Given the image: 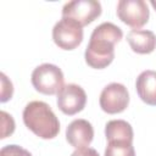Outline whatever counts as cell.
<instances>
[{
    "mask_svg": "<svg viewBox=\"0 0 156 156\" xmlns=\"http://www.w3.org/2000/svg\"><path fill=\"white\" fill-rule=\"evenodd\" d=\"M0 156H32V154L28 150L12 144V145L4 146L0 150Z\"/></svg>",
    "mask_w": 156,
    "mask_h": 156,
    "instance_id": "obj_15",
    "label": "cell"
},
{
    "mask_svg": "<svg viewBox=\"0 0 156 156\" xmlns=\"http://www.w3.org/2000/svg\"><path fill=\"white\" fill-rule=\"evenodd\" d=\"M105 135L107 141H128L133 143V128L123 119H112L106 123Z\"/></svg>",
    "mask_w": 156,
    "mask_h": 156,
    "instance_id": "obj_12",
    "label": "cell"
},
{
    "mask_svg": "<svg viewBox=\"0 0 156 156\" xmlns=\"http://www.w3.org/2000/svg\"><path fill=\"white\" fill-rule=\"evenodd\" d=\"M1 123H2V133L1 139H5L7 135H11L15 130V121L11 115L5 111H1Z\"/></svg>",
    "mask_w": 156,
    "mask_h": 156,
    "instance_id": "obj_14",
    "label": "cell"
},
{
    "mask_svg": "<svg viewBox=\"0 0 156 156\" xmlns=\"http://www.w3.org/2000/svg\"><path fill=\"white\" fill-rule=\"evenodd\" d=\"M139 98L150 106H156V71L146 69L141 72L135 82Z\"/></svg>",
    "mask_w": 156,
    "mask_h": 156,
    "instance_id": "obj_11",
    "label": "cell"
},
{
    "mask_svg": "<svg viewBox=\"0 0 156 156\" xmlns=\"http://www.w3.org/2000/svg\"><path fill=\"white\" fill-rule=\"evenodd\" d=\"M105 156H135L134 146L128 141H108Z\"/></svg>",
    "mask_w": 156,
    "mask_h": 156,
    "instance_id": "obj_13",
    "label": "cell"
},
{
    "mask_svg": "<svg viewBox=\"0 0 156 156\" xmlns=\"http://www.w3.org/2000/svg\"><path fill=\"white\" fill-rule=\"evenodd\" d=\"M99 104L102 111L110 115L123 112L129 104V94L127 88L121 83L107 84L99 99Z\"/></svg>",
    "mask_w": 156,
    "mask_h": 156,
    "instance_id": "obj_7",
    "label": "cell"
},
{
    "mask_svg": "<svg viewBox=\"0 0 156 156\" xmlns=\"http://www.w3.org/2000/svg\"><path fill=\"white\" fill-rule=\"evenodd\" d=\"M87 104V94L78 84H66L57 93V106L65 115L72 116L80 112Z\"/></svg>",
    "mask_w": 156,
    "mask_h": 156,
    "instance_id": "obj_8",
    "label": "cell"
},
{
    "mask_svg": "<svg viewBox=\"0 0 156 156\" xmlns=\"http://www.w3.org/2000/svg\"><path fill=\"white\" fill-rule=\"evenodd\" d=\"M130 49L136 54H151L156 48V35L151 30L132 29L127 34Z\"/></svg>",
    "mask_w": 156,
    "mask_h": 156,
    "instance_id": "obj_10",
    "label": "cell"
},
{
    "mask_svg": "<svg viewBox=\"0 0 156 156\" xmlns=\"http://www.w3.org/2000/svg\"><path fill=\"white\" fill-rule=\"evenodd\" d=\"M122 37V29L111 22H104L98 26L90 35L84 54L88 66L96 69L107 67L115 58V45Z\"/></svg>",
    "mask_w": 156,
    "mask_h": 156,
    "instance_id": "obj_1",
    "label": "cell"
},
{
    "mask_svg": "<svg viewBox=\"0 0 156 156\" xmlns=\"http://www.w3.org/2000/svg\"><path fill=\"white\" fill-rule=\"evenodd\" d=\"M63 73L52 63H43L32 72V84L37 91L45 95L57 94L63 87Z\"/></svg>",
    "mask_w": 156,
    "mask_h": 156,
    "instance_id": "obj_3",
    "label": "cell"
},
{
    "mask_svg": "<svg viewBox=\"0 0 156 156\" xmlns=\"http://www.w3.org/2000/svg\"><path fill=\"white\" fill-rule=\"evenodd\" d=\"M71 156H100L98 154V151L93 147H80V149H76Z\"/></svg>",
    "mask_w": 156,
    "mask_h": 156,
    "instance_id": "obj_17",
    "label": "cell"
},
{
    "mask_svg": "<svg viewBox=\"0 0 156 156\" xmlns=\"http://www.w3.org/2000/svg\"><path fill=\"white\" fill-rule=\"evenodd\" d=\"M26 127L41 139H52L60 132V122L51 107L44 101H30L23 110Z\"/></svg>",
    "mask_w": 156,
    "mask_h": 156,
    "instance_id": "obj_2",
    "label": "cell"
},
{
    "mask_svg": "<svg viewBox=\"0 0 156 156\" xmlns=\"http://www.w3.org/2000/svg\"><path fill=\"white\" fill-rule=\"evenodd\" d=\"M101 15V4L96 0H74L65 4L62 17L77 21L82 27L91 23Z\"/></svg>",
    "mask_w": 156,
    "mask_h": 156,
    "instance_id": "obj_5",
    "label": "cell"
},
{
    "mask_svg": "<svg viewBox=\"0 0 156 156\" xmlns=\"http://www.w3.org/2000/svg\"><path fill=\"white\" fill-rule=\"evenodd\" d=\"M151 5H152V6H154V9L156 10V1H155V0H151Z\"/></svg>",
    "mask_w": 156,
    "mask_h": 156,
    "instance_id": "obj_18",
    "label": "cell"
},
{
    "mask_svg": "<svg viewBox=\"0 0 156 156\" xmlns=\"http://www.w3.org/2000/svg\"><path fill=\"white\" fill-rule=\"evenodd\" d=\"M94 138V129L90 122L79 118L72 121L66 129V139L76 149L88 146Z\"/></svg>",
    "mask_w": 156,
    "mask_h": 156,
    "instance_id": "obj_9",
    "label": "cell"
},
{
    "mask_svg": "<svg viewBox=\"0 0 156 156\" xmlns=\"http://www.w3.org/2000/svg\"><path fill=\"white\" fill-rule=\"evenodd\" d=\"M117 16L127 26L139 29L149 21V9L143 0H119L117 4Z\"/></svg>",
    "mask_w": 156,
    "mask_h": 156,
    "instance_id": "obj_6",
    "label": "cell"
},
{
    "mask_svg": "<svg viewBox=\"0 0 156 156\" xmlns=\"http://www.w3.org/2000/svg\"><path fill=\"white\" fill-rule=\"evenodd\" d=\"M1 84H2V89H1V102L7 101L9 99H11L12 93H13V88H12V83L7 79V77L1 73Z\"/></svg>",
    "mask_w": 156,
    "mask_h": 156,
    "instance_id": "obj_16",
    "label": "cell"
},
{
    "mask_svg": "<svg viewBox=\"0 0 156 156\" xmlns=\"http://www.w3.org/2000/svg\"><path fill=\"white\" fill-rule=\"evenodd\" d=\"M52 39L60 49L73 50L83 40V27L72 18L62 17L52 28Z\"/></svg>",
    "mask_w": 156,
    "mask_h": 156,
    "instance_id": "obj_4",
    "label": "cell"
}]
</instances>
